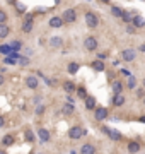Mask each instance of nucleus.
<instances>
[{
  "instance_id": "nucleus-15",
  "label": "nucleus",
  "mask_w": 145,
  "mask_h": 154,
  "mask_svg": "<svg viewBox=\"0 0 145 154\" xmlns=\"http://www.w3.org/2000/svg\"><path fill=\"white\" fill-rule=\"evenodd\" d=\"M111 87H113V92H114V94H119V92L123 91V84H121L119 81H114Z\"/></svg>"
},
{
  "instance_id": "nucleus-10",
  "label": "nucleus",
  "mask_w": 145,
  "mask_h": 154,
  "mask_svg": "<svg viewBox=\"0 0 145 154\" xmlns=\"http://www.w3.org/2000/svg\"><path fill=\"white\" fill-rule=\"evenodd\" d=\"M38 135H39V140H41V142H48L50 140V132L46 128H39V130H38Z\"/></svg>"
},
{
  "instance_id": "nucleus-20",
  "label": "nucleus",
  "mask_w": 145,
  "mask_h": 154,
  "mask_svg": "<svg viewBox=\"0 0 145 154\" xmlns=\"http://www.w3.org/2000/svg\"><path fill=\"white\" fill-rule=\"evenodd\" d=\"M92 69L97 70V72H103L104 70V63L101 60H97V62H92Z\"/></svg>"
},
{
  "instance_id": "nucleus-23",
  "label": "nucleus",
  "mask_w": 145,
  "mask_h": 154,
  "mask_svg": "<svg viewBox=\"0 0 145 154\" xmlns=\"http://www.w3.org/2000/svg\"><path fill=\"white\" fill-rule=\"evenodd\" d=\"M111 14L116 15V17H121V15H123V10L119 7H111Z\"/></svg>"
},
{
  "instance_id": "nucleus-39",
  "label": "nucleus",
  "mask_w": 145,
  "mask_h": 154,
  "mask_svg": "<svg viewBox=\"0 0 145 154\" xmlns=\"http://www.w3.org/2000/svg\"><path fill=\"white\" fill-rule=\"evenodd\" d=\"M140 122H144V123H145V117H142V118H140Z\"/></svg>"
},
{
  "instance_id": "nucleus-36",
  "label": "nucleus",
  "mask_w": 145,
  "mask_h": 154,
  "mask_svg": "<svg viewBox=\"0 0 145 154\" xmlns=\"http://www.w3.org/2000/svg\"><path fill=\"white\" fill-rule=\"evenodd\" d=\"M4 125H5V120H4L2 117H0V127H4Z\"/></svg>"
},
{
  "instance_id": "nucleus-30",
  "label": "nucleus",
  "mask_w": 145,
  "mask_h": 154,
  "mask_svg": "<svg viewBox=\"0 0 145 154\" xmlns=\"http://www.w3.org/2000/svg\"><path fill=\"white\" fill-rule=\"evenodd\" d=\"M128 87H130V89H133V87H135V77H128Z\"/></svg>"
},
{
  "instance_id": "nucleus-42",
  "label": "nucleus",
  "mask_w": 145,
  "mask_h": 154,
  "mask_svg": "<svg viewBox=\"0 0 145 154\" xmlns=\"http://www.w3.org/2000/svg\"><path fill=\"white\" fill-rule=\"evenodd\" d=\"M144 105H145V99H144Z\"/></svg>"
},
{
  "instance_id": "nucleus-28",
  "label": "nucleus",
  "mask_w": 145,
  "mask_h": 154,
  "mask_svg": "<svg viewBox=\"0 0 145 154\" xmlns=\"http://www.w3.org/2000/svg\"><path fill=\"white\" fill-rule=\"evenodd\" d=\"M77 96H79V98H82V99H85V98H87V91H85L84 87H79V89H77Z\"/></svg>"
},
{
  "instance_id": "nucleus-27",
  "label": "nucleus",
  "mask_w": 145,
  "mask_h": 154,
  "mask_svg": "<svg viewBox=\"0 0 145 154\" xmlns=\"http://www.w3.org/2000/svg\"><path fill=\"white\" fill-rule=\"evenodd\" d=\"M121 19H123L125 22H131V21H133V14H130V12H123Z\"/></svg>"
},
{
  "instance_id": "nucleus-16",
  "label": "nucleus",
  "mask_w": 145,
  "mask_h": 154,
  "mask_svg": "<svg viewBox=\"0 0 145 154\" xmlns=\"http://www.w3.org/2000/svg\"><path fill=\"white\" fill-rule=\"evenodd\" d=\"M14 50H12V46H9V45H0V53L2 55H9V53H12Z\"/></svg>"
},
{
  "instance_id": "nucleus-18",
  "label": "nucleus",
  "mask_w": 145,
  "mask_h": 154,
  "mask_svg": "<svg viewBox=\"0 0 145 154\" xmlns=\"http://www.w3.org/2000/svg\"><path fill=\"white\" fill-rule=\"evenodd\" d=\"M128 151H130V153H138V151H140V144H138V142H130V144H128Z\"/></svg>"
},
{
  "instance_id": "nucleus-3",
  "label": "nucleus",
  "mask_w": 145,
  "mask_h": 154,
  "mask_svg": "<svg viewBox=\"0 0 145 154\" xmlns=\"http://www.w3.org/2000/svg\"><path fill=\"white\" fill-rule=\"evenodd\" d=\"M65 22H68V24H72V22H75L77 19V14H75V10L74 9H67L65 12H63V17H62Z\"/></svg>"
},
{
  "instance_id": "nucleus-22",
  "label": "nucleus",
  "mask_w": 145,
  "mask_h": 154,
  "mask_svg": "<svg viewBox=\"0 0 145 154\" xmlns=\"http://www.w3.org/2000/svg\"><path fill=\"white\" fill-rule=\"evenodd\" d=\"M50 45H51V46H60V45H62V38H58V36L51 38V40H50Z\"/></svg>"
},
{
  "instance_id": "nucleus-34",
  "label": "nucleus",
  "mask_w": 145,
  "mask_h": 154,
  "mask_svg": "<svg viewBox=\"0 0 145 154\" xmlns=\"http://www.w3.org/2000/svg\"><path fill=\"white\" fill-rule=\"evenodd\" d=\"M43 111H44V106H38L36 108V115H41Z\"/></svg>"
},
{
  "instance_id": "nucleus-17",
  "label": "nucleus",
  "mask_w": 145,
  "mask_h": 154,
  "mask_svg": "<svg viewBox=\"0 0 145 154\" xmlns=\"http://www.w3.org/2000/svg\"><path fill=\"white\" fill-rule=\"evenodd\" d=\"M133 26H135V28H142V26H144V19H142V17H140V15H133Z\"/></svg>"
},
{
  "instance_id": "nucleus-1",
  "label": "nucleus",
  "mask_w": 145,
  "mask_h": 154,
  "mask_svg": "<svg viewBox=\"0 0 145 154\" xmlns=\"http://www.w3.org/2000/svg\"><path fill=\"white\" fill-rule=\"evenodd\" d=\"M82 135H85V130H84L82 127H72V128L68 130V137L70 139H74V140L80 139Z\"/></svg>"
},
{
  "instance_id": "nucleus-38",
  "label": "nucleus",
  "mask_w": 145,
  "mask_h": 154,
  "mask_svg": "<svg viewBox=\"0 0 145 154\" xmlns=\"http://www.w3.org/2000/svg\"><path fill=\"white\" fill-rule=\"evenodd\" d=\"M140 50H142V51H145V45H142V46H140Z\"/></svg>"
},
{
  "instance_id": "nucleus-19",
  "label": "nucleus",
  "mask_w": 145,
  "mask_h": 154,
  "mask_svg": "<svg viewBox=\"0 0 145 154\" xmlns=\"http://www.w3.org/2000/svg\"><path fill=\"white\" fill-rule=\"evenodd\" d=\"M2 142H4V146H10V144H14V135H12V133L5 135V137L2 139Z\"/></svg>"
},
{
  "instance_id": "nucleus-31",
  "label": "nucleus",
  "mask_w": 145,
  "mask_h": 154,
  "mask_svg": "<svg viewBox=\"0 0 145 154\" xmlns=\"http://www.w3.org/2000/svg\"><path fill=\"white\" fill-rule=\"evenodd\" d=\"M10 46H12V50H14V51H17V50H21V43H19V41H14Z\"/></svg>"
},
{
  "instance_id": "nucleus-13",
  "label": "nucleus",
  "mask_w": 145,
  "mask_h": 154,
  "mask_svg": "<svg viewBox=\"0 0 145 154\" xmlns=\"http://www.w3.org/2000/svg\"><path fill=\"white\" fill-rule=\"evenodd\" d=\"M114 106H123L125 105V96L119 92V94H114V99H113Z\"/></svg>"
},
{
  "instance_id": "nucleus-29",
  "label": "nucleus",
  "mask_w": 145,
  "mask_h": 154,
  "mask_svg": "<svg viewBox=\"0 0 145 154\" xmlns=\"http://www.w3.org/2000/svg\"><path fill=\"white\" fill-rule=\"evenodd\" d=\"M77 70H79V63L74 62V63H70V65H68V72H70V74H77Z\"/></svg>"
},
{
  "instance_id": "nucleus-5",
  "label": "nucleus",
  "mask_w": 145,
  "mask_h": 154,
  "mask_svg": "<svg viewBox=\"0 0 145 154\" xmlns=\"http://www.w3.org/2000/svg\"><path fill=\"white\" fill-rule=\"evenodd\" d=\"M84 46L89 50V51H94V50L97 48V40L94 38V36H87L85 41H84Z\"/></svg>"
},
{
  "instance_id": "nucleus-25",
  "label": "nucleus",
  "mask_w": 145,
  "mask_h": 154,
  "mask_svg": "<svg viewBox=\"0 0 145 154\" xmlns=\"http://www.w3.org/2000/svg\"><path fill=\"white\" fill-rule=\"evenodd\" d=\"M24 139L28 140V142H33V140H34V133L31 132V130H26V132H24Z\"/></svg>"
},
{
  "instance_id": "nucleus-9",
  "label": "nucleus",
  "mask_w": 145,
  "mask_h": 154,
  "mask_svg": "<svg viewBox=\"0 0 145 154\" xmlns=\"http://www.w3.org/2000/svg\"><path fill=\"white\" fill-rule=\"evenodd\" d=\"M84 105L87 110H94L96 108V98H92V96H87V98L84 99Z\"/></svg>"
},
{
  "instance_id": "nucleus-7",
  "label": "nucleus",
  "mask_w": 145,
  "mask_h": 154,
  "mask_svg": "<svg viewBox=\"0 0 145 154\" xmlns=\"http://www.w3.org/2000/svg\"><path fill=\"white\" fill-rule=\"evenodd\" d=\"M121 58H123L125 62H131L133 58H135V50H123L121 51Z\"/></svg>"
},
{
  "instance_id": "nucleus-35",
  "label": "nucleus",
  "mask_w": 145,
  "mask_h": 154,
  "mask_svg": "<svg viewBox=\"0 0 145 154\" xmlns=\"http://www.w3.org/2000/svg\"><path fill=\"white\" fill-rule=\"evenodd\" d=\"M126 31H128V33H133V31H135V28H133V26H128V28H126Z\"/></svg>"
},
{
  "instance_id": "nucleus-26",
  "label": "nucleus",
  "mask_w": 145,
  "mask_h": 154,
  "mask_svg": "<svg viewBox=\"0 0 145 154\" xmlns=\"http://www.w3.org/2000/svg\"><path fill=\"white\" fill-rule=\"evenodd\" d=\"M63 113H67V115L74 113V105H72V103H67V105L63 106Z\"/></svg>"
},
{
  "instance_id": "nucleus-21",
  "label": "nucleus",
  "mask_w": 145,
  "mask_h": 154,
  "mask_svg": "<svg viewBox=\"0 0 145 154\" xmlns=\"http://www.w3.org/2000/svg\"><path fill=\"white\" fill-rule=\"evenodd\" d=\"M63 89H65V91L67 92H74L75 91V86H74V82H65V84H63Z\"/></svg>"
},
{
  "instance_id": "nucleus-32",
  "label": "nucleus",
  "mask_w": 145,
  "mask_h": 154,
  "mask_svg": "<svg viewBox=\"0 0 145 154\" xmlns=\"http://www.w3.org/2000/svg\"><path fill=\"white\" fill-rule=\"evenodd\" d=\"M19 63H21V65H28L29 58H26V56H19Z\"/></svg>"
},
{
  "instance_id": "nucleus-33",
  "label": "nucleus",
  "mask_w": 145,
  "mask_h": 154,
  "mask_svg": "<svg viewBox=\"0 0 145 154\" xmlns=\"http://www.w3.org/2000/svg\"><path fill=\"white\" fill-rule=\"evenodd\" d=\"M5 19H7L5 12H4V10H0V22H5Z\"/></svg>"
},
{
  "instance_id": "nucleus-4",
  "label": "nucleus",
  "mask_w": 145,
  "mask_h": 154,
  "mask_svg": "<svg viewBox=\"0 0 145 154\" xmlns=\"http://www.w3.org/2000/svg\"><path fill=\"white\" fill-rule=\"evenodd\" d=\"M85 24H87L89 28H96L97 24H99V19H97V15L92 14V12H87V14H85Z\"/></svg>"
},
{
  "instance_id": "nucleus-43",
  "label": "nucleus",
  "mask_w": 145,
  "mask_h": 154,
  "mask_svg": "<svg viewBox=\"0 0 145 154\" xmlns=\"http://www.w3.org/2000/svg\"><path fill=\"white\" fill-rule=\"evenodd\" d=\"M144 82H145V81H144Z\"/></svg>"
},
{
  "instance_id": "nucleus-6",
  "label": "nucleus",
  "mask_w": 145,
  "mask_h": 154,
  "mask_svg": "<svg viewBox=\"0 0 145 154\" xmlns=\"http://www.w3.org/2000/svg\"><path fill=\"white\" fill-rule=\"evenodd\" d=\"M103 132L106 133V135H109V139H113V140H119V139H121V133L118 132V130H114V128L103 127Z\"/></svg>"
},
{
  "instance_id": "nucleus-8",
  "label": "nucleus",
  "mask_w": 145,
  "mask_h": 154,
  "mask_svg": "<svg viewBox=\"0 0 145 154\" xmlns=\"http://www.w3.org/2000/svg\"><path fill=\"white\" fill-rule=\"evenodd\" d=\"M94 153H96V147L92 144H84L80 147V154H94Z\"/></svg>"
},
{
  "instance_id": "nucleus-41",
  "label": "nucleus",
  "mask_w": 145,
  "mask_h": 154,
  "mask_svg": "<svg viewBox=\"0 0 145 154\" xmlns=\"http://www.w3.org/2000/svg\"><path fill=\"white\" fill-rule=\"evenodd\" d=\"M0 154H7V153H5V151H0Z\"/></svg>"
},
{
  "instance_id": "nucleus-40",
  "label": "nucleus",
  "mask_w": 145,
  "mask_h": 154,
  "mask_svg": "<svg viewBox=\"0 0 145 154\" xmlns=\"http://www.w3.org/2000/svg\"><path fill=\"white\" fill-rule=\"evenodd\" d=\"M101 2H104V4H109V0H101Z\"/></svg>"
},
{
  "instance_id": "nucleus-2",
  "label": "nucleus",
  "mask_w": 145,
  "mask_h": 154,
  "mask_svg": "<svg viewBox=\"0 0 145 154\" xmlns=\"http://www.w3.org/2000/svg\"><path fill=\"white\" fill-rule=\"evenodd\" d=\"M108 115H109V113H108V110H106L104 106H96V108H94V118L96 120H106Z\"/></svg>"
},
{
  "instance_id": "nucleus-24",
  "label": "nucleus",
  "mask_w": 145,
  "mask_h": 154,
  "mask_svg": "<svg viewBox=\"0 0 145 154\" xmlns=\"http://www.w3.org/2000/svg\"><path fill=\"white\" fill-rule=\"evenodd\" d=\"M31 29H33V21H26L24 26H22V31H24V33H29Z\"/></svg>"
},
{
  "instance_id": "nucleus-11",
  "label": "nucleus",
  "mask_w": 145,
  "mask_h": 154,
  "mask_svg": "<svg viewBox=\"0 0 145 154\" xmlns=\"http://www.w3.org/2000/svg\"><path fill=\"white\" fill-rule=\"evenodd\" d=\"M26 86L31 87V89H36V87H38V79H36L34 76H29L28 79H26Z\"/></svg>"
},
{
  "instance_id": "nucleus-12",
  "label": "nucleus",
  "mask_w": 145,
  "mask_h": 154,
  "mask_svg": "<svg viewBox=\"0 0 145 154\" xmlns=\"http://www.w3.org/2000/svg\"><path fill=\"white\" fill-rule=\"evenodd\" d=\"M50 26H51V28H62L63 19L62 17H51V19H50Z\"/></svg>"
},
{
  "instance_id": "nucleus-37",
  "label": "nucleus",
  "mask_w": 145,
  "mask_h": 154,
  "mask_svg": "<svg viewBox=\"0 0 145 154\" xmlns=\"http://www.w3.org/2000/svg\"><path fill=\"white\" fill-rule=\"evenodd\" d=\"M4 84V76H2V74H0V86Z\"/></svg>"
},
{
  "instance_id": "nucleus-14",
  "label": "nucleus",
  "mask_w": 145,
  "mask_h": 154,
  "mask_svg": "<svg viewBox=\"0 0 145 154\" xmlns=\"http://www.w3.org/2000/svg\"><path fill=\"white\" fill-rule=\"evenodd\" d=\"M9 26L7 24H4V22H0V38H7L9 36Z\"/></svg>"
}]
</instances>
